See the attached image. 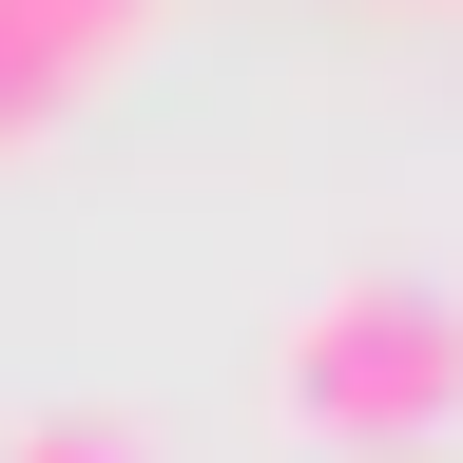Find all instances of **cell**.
<instances>
[{
	"label": "cell",
	"mask_w": 463,
	"mask_h": 463,
	"mask_svg": "<svg viewBox=\"0 0 463 463\" xmlns=\"http://www.w3.org/2000/svg\"><path fill=\"white\" fill-rule=\"evenodd\" d=\"M270 405L309 444H444L463 425V289L425 270H328L270 328Z\"/></svg>",
	"instance_id": "1"
},
{
	"label": "cell",
	"mask_w": 463,
	"mask_h": 463,
	"mask_svg": "<svg viewBox=\"0 0 463 463\" xmlns=\"http://www.w3.org/2000/svg\"><path fill=\"white\" fill-rule=\"evenodd\" d=\"M78 78H97V58L58 39L39 0H0V155H20V136H58V97H78Z\"/></svg>",
	"instance_id": "2"
},
{
	"label": "cell",
	"mask_w": 463,
	"mask_h": 463,
	"mask_svg": "<svg viewBox=\"0 0 463 463\" xmlns=\"http://www.w3.org/2000/svg\"><path fill=\"white\" fill-rule=\"evenodd\" d=\"M0 463H174L136 405H39V425H0Z\"/></svg>",
	"instance_id": "3"
},
{
	"label": "cell",
	"mask_w": 463,
	"mask_h": 463,
	"mask_svg": "<svg viewBox=\"0 0 463 463\" xmlns=\"http://www.w3.org/2000/svg\"><path fill=\"white\" fill-rule=\"evenodd\" d=\"M39 20H58V39H78V58H116V39H136V20H155V0H39Z\"/></svg>",
	"instance_id": "4"
}]
</instances>
